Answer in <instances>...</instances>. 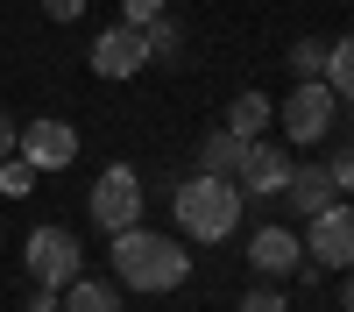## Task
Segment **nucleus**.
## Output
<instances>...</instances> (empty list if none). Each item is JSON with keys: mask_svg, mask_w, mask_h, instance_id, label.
I'll use <instances>...</instances> for the list:
<instances>
[{"mask_svg": "<svg viewBox=\"0 0 354 312\" xmlns=\"http://www.w3.org/2000/svg\"><path fill=\"white\" fill-rule=\"evenodd\" d=\"M106 248H113V277L128 284V291H177V284L192 277V255H185V241H170V235H156V227H121V235H106Z\"/></svg>", "mask_w": 354, "mask_h": 312, "instance_id": "f257e3e1", "label": "nucleus"}, {"mask_svg": "<svg viewBox=\"0 0 354 312\" xmlns=\"http://www.w3.org/2000/svg\"><path fill=\"white\" fill-rule=\"evenodd\" d=\"M170 213H177V235L185 241H227L241 227V185L220 178V170H198V178L177 185Z\"/></svg>", "mask_w": 354, "mask_h": 312, "instance_id": "f03ea898", "label": "nucleus"}, {"mask_svg": "<svg viewBox=\"0 0 354 312\" xmlns=\"http://www.w3.org/2000/svg\"><path fill=\"white\" fill-rule=\"evenodd\" d=\"M85 213H93L100 235H121V227H135V220H142V178H135V163H106L100 178H93Z\"/></svg>", "mask_w": 354, "mask_h": 312, "instance_id": "7ed1b4c3", "label": "nucleus"}, {"mask_svg": "<svg viewBox=\"0 0 354 312\" xmlns=\"http://www.w3.org/2000/svg\"><path fill=\"white\" fill-rule=\"evenodd\" d=\"M21 263H28V277H36L43 291H64L71 277H85V248L64 235V227H36V235L21 241Z\"/></svg>", "mask_w": 354, "mask_h": 312, "instance_id": "20e7f679", "label": "nucleus"}, {"mask_svg": "<svg viewBox=\"0 0 354 312\" xmlns=\"http://www.w3.org/2000/svg\"><path fill=\"white\" fill-rule=\"evenodd\" d=\"M305 263L354 270V206H347V199H333V206H319L305 220Z\"/></svg>", "mask_w": 354, "mask_h": 312, "instance_id": "39448f33", "label": "nucleus"}, {"mask_svg": "<svg viewBox=\"0 0 354 312\" xmlns=\"http://www.w3.org/2000/svg\"><path fill=\"white\" fill-rule=\"evenodd\" d=\"M333 113H340V93L326 78H298L283 100V135L290 142H326L333 135Z\"/></svg>", "mask_w": 354, "mask_h": 312, "instance_id": "423d86ee", "label": "nucleus"}, {"mask_svg": "<svg viewBox=\"0 0 354 312\" xmlns=\"http://www.w3.org/2000/svg\"><path fill=\"white\" fill-rule=\"evenodd\" d=\"M142 64H149V36H142V28L113 21V28L93 36V71H100V78H135Z\"/></svg>", "mask_w": 354, "mask_h": 312, "instance_id": "0eeeda50", "label": "nucleus"}, {"mask_svg": "<svg viewBox=\"0 0 354 312\" xmlns=\"http://www.w3.org/2000/svg\"><path fill=\"white\" fill-rule=\"evenodd\" d=\"M21 156L36 163V170H64L78 156V128L71 121H57V113H43V121H28L21 128Z\"/></svg>", "mask_w": 354, "mask_h": 312, "instance_id": "6e6552de", "label": "nucleus"}, {"mask_svg": "<svg viewBox=\"0 0 354 312\" xmlns=\"http://www.w3.org/2000/svg\"><path fill=\"white\" fill-rule=\"evenodd\" d=\"M234 185H241V192H255V199H283V185H290V163H283V149L255 135L248 149H241V170H234Z\"/></svg>", "mask_w": 354, "mask_h": 312, "instance_id": "1a4fd4ad", "label": "nucleus"}, {"mask_svg": "<svg viewBox=\"0 0 354 312\" xmlns=\"http://www.w3.org/2000/svg\"><path fill=\"white\" fill-rule=\"evenodd\" d=\"M248 263L262 277H290V270H305V235H290V227H255V241H248Z\"/></svg>", "mask_w": 354, "mask_h": 312, "instance_id": "9d476101", "label": "nucleus"}, {"mask_svg": "<svg viewBox=\"0 0 354 312\" xmlns=\"http://www.w3.org/2000/svg\"><path fill=\"white\" fill-rule=\"evenodd\" d=\"M283 199H290V213H319V206H333V178H326V163H290V185H283Z\"/></svg>", "mask_w": 354, "mask_h": 312, "instance_id": "9b49d317", "label": "nucleus"}, {"mask_svg": "<svg viewBox=\"0 0 354 312\" xmlns=\"http://www.w3.org/2000/svg\"><path fill=\"white\" fill-rule=\"evenodd\" d=\"M241 149H248V142L234 135V128H213V135L198 142V170H220V178H234V170H241Z\"/></svg>", "mask_w": 354, "mask_h": 312, "instance_id": "f8f14e48", "label": "nucleus"}, {"mask_svg": "<svg viewBox=\"0 0 354 312\" xmlns=\"http://www.w3.org/2000/svg\"><path fill=\"white\" fill-rule=\"evenodd\" d=\"M270 121H277V107H270V93H241V100L227 107V128L241 135V142H255V135L270 128Z\"/></svg>", "mask_w": 354, "mask_h": 312, "instance_id": "ddd939ff", "label": "nucleus"}, {"mask_svg": "<svg viewBox=\"0 0 354 312\" xmlns=\"http://www.w3.org/2000/svg\"><path fill=\"white\" fill-rule=\"evenodd\" d=\"M64 312H121V298H113V284H100V277H71L64 284Z\"/></svg>", "mask_w": 354, "mask_h": 312, "instance_id": "4468645a", "label": "nucleus"}, {"mask_svg": "<svg viewBox=\"0 0 354 312\" xmlns=\"http://www.w3.org/2000/svg\"><path fill=\"white\" fill-rule=\"evenodd\" d=\"M326 85H333L340 100H354V36L326 43Z\"/></svg>", "mask_w": 354, "mask_h": 312, "instance_id": "2eb2a0df", "label": "nucleus"}, {"mask_svg": "<svg viewBox=\"0 0 354 312\" xmlns=\"http://www.w3.org/2000/svg\"><path fill=\"white\" fill-rule=\"evenodd\" d=\"M36 178H43V170L28 163L21 149H15V156H0V192H8V199H28V192H36Z\"/></svg>", "mask_w": 354, "mask_h": 312, "instance_id": "dca6fc26", "label": "nucleus"}, {"mask_svg": "<svg viewBox=\"0 0 354 312\" xmlns=\"http://www.w3.org/2000/svg\"><path fill=\"white\" fill-rule=\"evenodd\" d=\"M290 71H298V78H326V43H319V36L290 43Z\"/></svg>", "mask_w": 354, "mask_h": 312, "instance_id": "f3484780", "label": "nucleus"}, {"mask_svg": "<svg viewBox=\"0 0 354 312\" xmlns=\"http://www.w3.org/2000/svg\"><path fill=\"white\" fill-rule=\"evenodd\" d=\"M326 178H333V192H340V199L354 192V142H340V149L326 156Z\"/></svg>", "mask_w": 354, "mask_h": 312, "instance_id": "a211bd4d", "label": "nucleus"}, {"mask_svg": "<svg viewBox=\"0 0 354 312\" xmlns=\"http://www.w3.org/2000/svg\"><path fill=\"white\" fill-rule=\"evenodd\" d=\"M142 36H149V57H177V21H170V15H156Z\"/></svg>", "mask_w": 354, "mask_h": 312, "instance_id": "6ab92c4d", "label": "nucleus"}, {"mask_svg": "<svg viewBox=\"0 0 354 312\" xmlns=\"http://www.w3.org/2000/svg\"><path fill=\"white\" fill-rule=\"evenodd\" d=\"M156 15H163V0H121V21L128 28H149Z\"/></svg>", "mask_w": 354, "mask_h": 312, "instance_id": "aec40b11", "label": "nucleus"}, {"mask_svg": "<svg viewBox=\"0 0 354 312\" xmlns=\"http://www.w3.org/2000/svg\"><path fill=\"white\" fill-rule=\"evenodd\" d=\"M43 15H50V21H78L85 0H43Z\"/></svg>", "mask_w": 354, "mask_h": 312, "instance_id": "412c9836", "label": "nucleus"}, {"mask_svg": "<svg viewBox=\"0 0 354 312\" xmlns=\"http://www.w3.org/2000/svg\"><path fill=\"white\" fill-rule=\"evenodd\" d=\"M241 312H283V298H277V291H248Z\"/></svg>", "mask_w": 354, "mask_h": 312, "instance_id": "4be33fe9", "label": "nucleus"}, {"mask_svg": "<svg viewBox=\"0 0 354 312\" xmlns=\"http://www.w3.org/2000/svg\"><path fill=\"white\" fill-rule=\"evenodd\" d=\"M28 312H64V291H43V284H36V298H28Z\"/></svg>", "mask_w": 354, "mask_h": 312, "instance_id": "5701e85b", "label": "nucleus"}, {"mask_svg": "<svg viewBox=\"0 0 354 312\" xmlns=\"http://www.w3.org/2000/svg\"><path fill=\"white\" fill-rule=\"evenodd\" d=\"M15 149H21V128L8 121V113H0V156H15Z\"/></svg>", "mask_w": 354, "mask_h": 312, "instance_id": "b1692460", "label": "nucleus"}, {"mask_svg": "<svg viewBox=\"0 0 354 312\" xmlns=\"http://www.w3.org/2000/svg\"><path fill=\"white\" fill-rule=\"evenodd\" d=\"M340 305H347V312H354V270H347V284H340Z\"/></svg>", "mask_w": 354, "mask_h": 312, "instance_id": "393cba45", "label": "nucleus"}]
</instances>
